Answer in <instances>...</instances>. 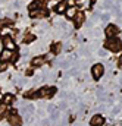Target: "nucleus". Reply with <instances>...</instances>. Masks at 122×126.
Listing matches in <instances>:
<instances>
[{"label":"nucleus","mask_w":122,"mask_h":126,"mask_svg":"<svg viewBox=\"0 0 122 126\" xmlns=\"http://www.w3.org/2000/svg\"><path fill=\"white\" fill-rule=\"evenodd\" d=\"M104 47H106L107 50H110V51H119L122 48V43H121L119 38L112 37V38H109V40L104 43Z\"/></svg>","instance_id":"nucleus-1"},{"label":"nucleus","mask_w":122,"mask_h":126,"mask_svg":"<svg viewBox=\"0 0 122 126\" xmlns=\"http://www.w3.org/2000/svg\"><path fill=\"white\" fill-rule=\"evenodd\" d=\"M55 94H56L55 87H44V88H40L38 91H35V97H38V98H52Z\"/></svg>","instance_id":"nucleus-2"},{"label":"nucleus","mask_w":122,"mask_h":126,"mask_svg":"<svg viewBox=\"0 0 122 126\" xmlns=\"http://www.w3.org/2000/svg\"><path fill=\"white\" fill-rule=\"evenodd\" d=\"M9 122H10V125L12 126H19V125H22V117L18 114V111L15 110V109H12L10 110V113H9Z\"/></svg>","instance_id":"nucleus-3"},{"label":"nucleus","mask_w":122,"mask_h":126,"mask_svg":"<svg viewBox=\"0 0 122 126\" xmlns=\"http://www.w3.org/2000/svg\"><path fill=\"white\" fill-rule=\"evenodd\" d=\"M16 59H18V54H16L15 51H10V50H3V51L0 53V60H1V62H7V60L15 62Z\"/></svg>","instance_id":"nucleus-4"},{"label":"nucleus","mask_w":122,"mask_h":126,"mask_svg":"<svg viewBox=\"0 0 122 126\" xmlns=\"http://www.w3.org/2000/svg\"><path fill=\"white\" fill-rule=\"evenodd\" d=\"M91 73H93V78H94V79H100L102 75L104 73V67H103V64H100V63L94 64L93 69H91Z\"/></svg>","instance_id":"nucleus-5"},{"label":"nucleus","mask_w":122,"mask_h":126,"mask_svg":"<svg viewBox=\"0 0 122 126\" xmlns=\"http://www.w3.org/2000/svg\"><path fill=\"white\" fill-rule=\"evenodd\" d=\"M3 46H4V50H10V51H13L15 50V43H13V40L9 37V35H6L4 38H3Z\"/></svg>","instance_id":"nucleus-6"},{"label":"nucleus","mask_w":122,"mask_h":126,"mask_svg":"<svg viewBox=\"0 0 122 126\" xmlns=\"http://www.w3.org/2000/svg\"><path fill=\"white\" fill-rule=\"evenodd\" d=\"M47 15H49V12H47V9H44V7L37 9V10H31V18H44V16H47Z\"/></svg>","instance_id":"nucleus-7"},{"label":"nucleus","mask_w":122,"mask_h":126,"mask_svg":"<svg viewBox=\"0 0 122 126\" xmlns=\"http://www.w3.org/2000/svg\"><path fill=\"white\" fill-rule=\"evenodd\" d=\"M118 31H119V30H118V27L110 24V25H107V28L104 30V34H106L109 38H112V37H115V35L118 34Z\"/></svg>","instance_id":"nucleus-8"},{"label":"nucleus","mask_w":122,"mask_h":126,"mask_svg":"<svg viewBox=\"0 0 122 126\" xmlns=\"http://www.w3.org/2000/svg\"><path fill=\"white\" fill-rule=\"evenodd\" d=\"M93 126H102L104 123V119H103V116H100V114H96V116H93L91 117V122H90Z\"/></svg>","instance_id":"nucleus-9"},{"label":"nucleus","mask_w":122,"mask_h":126,"mask_svg":"<svg viewBox=\"0 0 122 126\" xmlns=\"http://www.w3.org/2000/svg\"><path fill=\"white\" fill-rule=\"evenodd\" d=\"M74 19H75V27H77V28H80V27H81V24L84 22L85 16H84V13H82V12H77V15L74 16Z\"/></svg>","instance_id":"nucleus-10"},{"label":"nucleus","mask_w":122,"mask_h":126,"mask_svg":"<svg viewBox=\"0 0 122 126\" xmlns=\"http://www.w3.org/2000/svg\"><path fill=\"white\" fill-rule=\"evenodd\" d=\"M66 9H68L66 3H65V1H61V3L55 7V12H56V13H63V12H66Z\"/></svg>","instance_id":"nucleus-11"},{"label":"nucleus","mask_w":122,"mask_h":126,"mask_svg":"<svg viewBox=\"0 0 122 126\" xmlns=\"http://www.w3.org/2000/svg\"><path fill=\"white\" fill-rule=\"evenodd\" d=\"M41 7H43V3L40 0H35V1L30 3V10H37V9H41Z\"/></svg>","instance_id":"nucleus-12"},{"label":"nucleus","mask_w":122,"mask_h":126,"mask_svg":"<svg viewBox=\"0 0 122 126\" xmlns=\"http://www.w3.org/2000/svg\"><path fill=\"white\" fill-rule=\"evenodd\" d=\"M31 63H32V66H41V64L44 63V57H43V56H38V57H34V59L31 60Z\"/></svg>","instance_id":"nucleus-13"},{"label":"nucleus","mask_w":122,"mask_h":126,"mask_svg":"<svg viewBox=\"0 0 122 126\" xmlns=\"http://www.w3.org/2000/svg\"><path fill=\"white\" fill-rule=\"evenodd\" d=\"M61 50H62V44H53V47H52V51L55 53V54H59L61 53Z\"/></svg>","instance_id":"nucleus-14"},{"label":"nucleus","mask_w":122,"mask_h":126,"mask_svg":"<svg viewBox=\"0 0 122 126\" xmlns=\"http://www.w3.org/2000/svg\"><path fill=\"white\" fill-rule=\"evenodd\" d=\"M3 101H4L3 104H9V103H12V101H13V95L12 94H6L4 97H3Z\"/></svg>","instance_id":"nucleus-15"},{"label":"nucleus","mask_w":122,"mask_h":126,"mask_svg":"<svg viewBox=\"0 0 122 126\" xmlns=\"http://www.w3.org/2000/svg\"><path fill=\"white\" fill-rule=\"evenodd\" d=\"M34 40H35V37H34L32 34H27V35L24 37V41H25V43H32Z\"/></svg>","instance_id":"nucleus-16"},{"label":"nucleus","mask_w":122,"mask_h":126,"mask_svg":"<svg viewBox=\"0 0 122 126\" xmlns=\"http://www.w3.org/2000/svg\"><path fill=\"white\" fill-rule=\"evenodd\" d=\"M66 13H68V18H74V16L77 15V10H75L74 7H71V9L66 10Z\"/></svg>","instance_id":"nucleus-17"},{"label":"nucleus","mask_w":122,"mask_h":126,"mask_svg":"<svg viewBox=\"0 0 122 126\" xmlns=\"http://www.w3.org/2000/svg\"><path fill=\"white\" fill-rule=\"evenodd\" d=\"M10 24H12L10 19H1V21H0V28H3V27H6V25H10Z\"/></svg>","instance_id":"nucleus-18"},{"label":"nucleus","mask_w":122,"mask_h":126,"mask_svg":"<svg viewBox=\"0 0 122 126\" xmlns=\"http://www.w3.org/2000/svg\"><path fill=\"white\" fill-rule=\"evenodd\" d=\"M6 109H7V107H6V104H0V117L6 113Z\"/></svg>","instance_id":"nucleus-19"},{"label":"nucleus","mask_w":122,"mask_h":126,"mask_svg":"<svg viewBox=\"0 0 122 126\" xmlns=\"http://www.w3.org/2000/svg\"><path fill=\"white\" fill-rule=\"evenodd\" d=\"M32 97H35V91H34V90H31V91H28V93L25 94V98H32Z\"/></svg>","instance_id":"nucleus-20"},{"label":"nucleus","mask_w":122,"mask_h":126,"mask_svg":"<svg viewBox=\"0 0 122 126\" xmlns=\"http://www.w3.org/2000/svg\"><path fill=\"white\" fill-rule=\"evenodd\" d=\"M6 69H7V63H6V62H1V63H0V72H4Z\"/></svg>","instance_id":"nucleus-21"},{"label":"nucleus","mask_w":122,"mask_h":126,"mask_svg":"<svg viewBox=\"0 0 122 126\" xmlns=\"http://www.w3.org/2000/svg\"><path fill=\"white\" fill-rule=\"evenodd\" d=\"M109 16H110L109 13H104V15H102V19H103V21H107V19H109Z\"/></svg>","instance_id":"nucleus-22"},{"label":"nucleus","mask_w":122,"mask_h":126,"mask_svg":"<svg viewBox=\"0 0 122 126\" xmlns=\"http://www.w3.org/2000/svg\"><path fill=\"white\" fill-rule=\"evenodd\" d=\"M99 54H100V56H104V54H106V51H104V50H100V51H99Z\"/></svg>","instance_id":"nucleus-23"},{"label":"nucleus","mask_w":122,"mask_h":126,"mask_svg":"<svg viewBox=\"0 0 122 126\" xmlns=\"http://www.w3.org/2000/svg\"><path fill=\"white\" fill-rule=\"evenodd\" d=\"M119 66L122 67V56H121V60H119Z\"/></svg>","instance_id":"nucleus-24"},{"label":"nucleus","mask_w":122,"mask_h":126,"mask_svg":"<svg viewBox=\"0 0 122 126\" xmlns=\"http://www.w3.org/2000/svg\"><path fill=\"white\" fill-rule=\"evenodd\" d=\"M0 15H1V12H0Z\"/></svg>","instance_id":"nucleus-25"}]
</instances>
